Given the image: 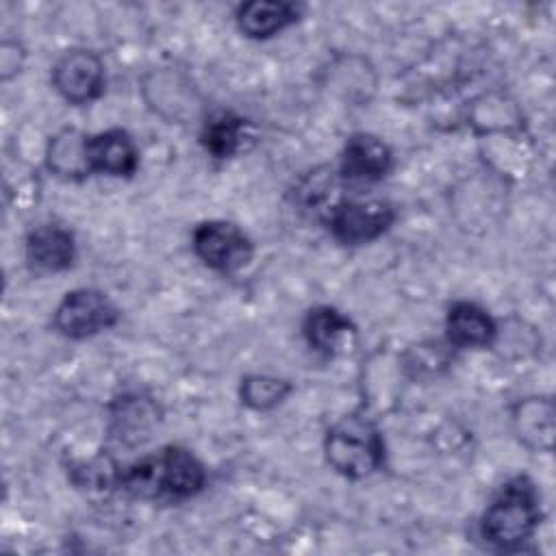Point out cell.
I'll return each mask as SVG.
<instances>
[{"instance_id":"9","label":"cell","mask_w":556,"mask_h":556,"mask_svg":"<svg viewBox=\"0 0 556 556\" xmlns=\"http://www.w3.org/2000/svg\"><path fill=\"white\" fill-rule=\"evenodd\" d=\"M391 169V150L374 135H352L341 154V176L348 180L376 182Z\"/></svg>"},{"instance_id":"10","label":"cell","mask_w":556,"mask_h":556,"mask_svg":"<svg viewBox=\"0 0 556 556\" xmlns=\"http://www.w3.org/2000/svg\"><path fill=\"white\" fill-rule=\"evenodd\" d=\"M74 254V237L61 226H39L26 239V258L39 271H63Z\"/></svg>"},{"instance_id":"13","label":"cell","mask_w":556,"mask_h":556,"mask_svg":"<svg viewBox=\"0 0 556 556\" xmlns=\"http://www.w3.org/2000/svg\"><path fill=\"white\" fill-rule=\"evenodd\" d=\"M302 330L313 350L321 354H334L354 328L339 311L330 306H317L306 315Z\"/></svg>"},{"instance_id":"16","label":"cell","mask_w":556,"mask_h":556,"mask_svg":"<svg viewBox=\"0 0 556 556\" xmlns=\"http://www.w3.org/2000/svg\"><path fill=\"white\" fill-rule=\"evenodd\" d=\"M536 413V402H526L521 406V415L517 417L519 421V432L523 439H534V445L539 447H549L552 443V402L539 413V419H534Z\"/></svg>"},{"instance_id":"7","label":"cell","mask_w":556,"mask_h":556,"mask_svg":"<svg viewBox=\"0 0 556 556\" xmlns=\"http://www.w3.org/2000/svg\"><path fill=\"white\" fill-rule=\"evenodd\" d=\"M52 85L72 104L96 100L104 87V65L91 50H70L52 67Z\"/></svg>"},{"instance_id":"5","label":"cell","mask_w":556,"mask_h":556,"mask_svg":"<svg viewBox=\"0 0 556 556\" xmlns=\"http://www.w3.org/2000/svg\"><path fill=\"white\" fill-rule=\"evenodd\" d=\"M198 258L217 271H235L252 256L250 239L228 222H204L193 230Z\"/></svg>"},{"instance_id":"14","label":"cell","mask_w":556,"mask_h":556,"mask_svg":"<svg viewBox=\"0 0 556 556\" xmlns=\"http://www.w3.org/2000/svg\"><path fill=\"white\" fill-rule=\"evenodd\" d=\"M248 137V122L232 113L213 115L202 130V146L215 159L235 156Z\"/></svg>"},{"instance_id":"15","label":"cell","mask_w":556,"mask_h":556,"mask_svg":"<svg viewBox=\"0 0 556 556\" xmlns=\"http://www.w3.org/2000/svg\"><path fill=\"white\" fill-rule=\"evenodd\" d=\"M289 393V384L271 376H248L241 382V400L256 410L274 408Z\"/></svg>"},{"instance_id":"3","label":"cell","mask_w":556,"mask_h":556,"mask_svg":"<svg viewBox=\"0 0 556 556\" xmlns=\"http://www.w3.org/2000/svg\"><path fill=\"white\" fill-rule=\"evenodd\" d=\"M326 458L345 478H365L382 465L384 443L367 417L348 415L328 430Z\"/></svg>"},{"instance_id":"4","label":"cell","mask_w":556,"mask_h":556,"mask_svg":"<svg viewBox=\"0 0 556 556\" xmlns=\"http://www.w3.org/2000/svg\"><path fill=\"white\" fill-rule=\"evenodd\" d=\"M117 321L115 304L96 289H76L63 298L54 313V326L70 339H85Z\"/></svg>"},{"instance_id":"8","label":"cell","mask_w":556,"mask_h":556,"mask_svg":"<svg viewBox=\"0 0 556 556\" xmlns=\"http://www.w3.org/2000/svg\"><path fill=\"white\" fill-rule=\"evenodd\" d=\"M83 159L87 174L100 172L111 176H130L139 165V154L132 139L117 128L85 137Z\"/></svg>"},{"instance_id":"6","label":"cell","mask_w":556,"mask_h":556,"mask_svg":"<svg viewBox=\"0 0 556 556\" xmlns=\"http://www.w3.org/2000/svg\"><path fill=\"white\" fill-rule=\"evenodd\" d=\"M393 208L382 200L341 202L328 215L332 235L345 245H361L378 239L393 222Z\"/></svg>"},{"instance_id":"1","label":"cell","mask_w":556,"mask_h":556,"mask_svg":"<svg viewBox=\"0 0 556 556\" xmlns=\"http://www.w3.org/2000/svg\"><path fill=\"white\" fill-rule=\"evenodd\" d=\"M204 467L182 447H163L128 465L115 480L141 500H185L204 486Z\"/></svg>"},{"instance_id":"12","label":"cell","mask_w":556,"mask_h":556,"mask_svg":"<svg viewBox=\"0 0 556 556\" xmlns=\"http://www.w3.org/2000/svg\"><path fill=\"white\" fill-rule=\"evenodd\" d=\"M298 20V9L289 2H245L237 9L239 28L254 39H265Z\"/></svg>"},{"instance_id":"11","label":"cell","mask_w":556,"mask_h":556,"mask_svg":"<svg viewBox=\"0 0 556 556\" xmlns=\"http://www.w3.org/2000/svg\"><path fill=\"white\" fill-rule=\"evenodd\" d=\"M447 339L456 348H486L495 339V324L489 313L471 302H456L447 313Z\"/></svg>"},{"instance_id":"2","label":"cell","mask_w":556,"mask_h":556,"mask_svg":"<svg viewBox=\"0 0 556 556\" xmlns=\"http://www.w3.org/2000/svg\"><path fill=\"white\" fill-rule=\"evenodd\" d=\"M539 495L526 476L508 480L482 515V536L500 549H517L539 526Z\"/></svg>"}]
</instances>
